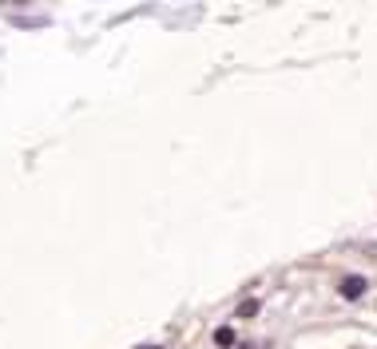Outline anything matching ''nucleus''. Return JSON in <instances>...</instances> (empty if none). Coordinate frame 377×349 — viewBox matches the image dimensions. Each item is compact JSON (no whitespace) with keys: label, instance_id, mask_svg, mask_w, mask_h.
I'll list each match as a JSON object with an SVG mask.
<instances>
[{"label":"nucleus","instance_id":"7ed1b4c3","mask_svg":"<svg viewBox=\"0 0 377 349\" xmlns=\"http://www.w3.org/2000/svg\"><path fill=\"white\" fill-rule=\"evenodd\" d=\"M139 349H163V346H139Z\"/></svg>","mask_w":377,"mask_h":349},{"label":"nucleus","instance_id":"f257e3e1","mask_svg":"<svg viewBox=\"0 0 377 349\" xmlns=\"http://www.w3.org/2000/svg\"><path fill=\"white\" fill-rule=\"evenodd\" d=\"M365 294V278H358V274H354V278H346V282H342V298H362Z\"/></svg>","mask_w":377,"mask_h":349},{"label":"nucleus","instance_id":"f03ea898","mask_svg":"<svg viewBox=\"0 0 377 349\" xmlns=\"http://www.w3.org/2000/svg\"><path fill=\"white\" fill-rule=\"evenodd\" d=\"M215 341H219V346H231V341H235V333H231V330H219V333H215Z\"/></svg>","mask_w":377,"mask_h":349}]
</instances>
